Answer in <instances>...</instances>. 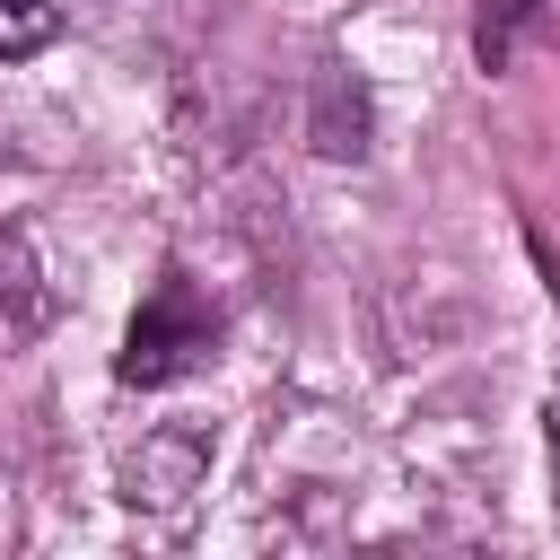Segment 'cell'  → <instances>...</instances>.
<instances>
[{
  "label": "cell",
  "mask_w": 560,
  "mask_h": 560,
  "mask_svg": "<svg viewBox=\"0 0 560 560\" xmlns=\"http://www.w3.org/2000/svg\"><path fill=\"white\" fill-rule=\"evenodd\" d=\"M306 140H315V158H368V140H376V105H368V88L341 70V61H324L315 70V88H306Z\"/></svg>",
  "instance_id": "7a4b0ae2"
},
{
  "label": "cell",
  "mask_w": 560,
  "mask_h": 560,
  "mask_svg": "<svg viewBox=\"0 0 560 560\" xmlns=\"http://www.w3.org/2000/svg\"><path fill=\"white\" fill-rule=\"evenodd\" d=\"M525 26H542V0H481V35H472L481 70H508V61H516V35H525Z\"/></svg>",
  "instance_id": "277c9868"
},
{
  "label": "cell",
  "mask_w": 560,
  "mask_h": 560,
  "mask_svg": "<svg viewBox=\"0 0 560 560\" xmlns=\"http://www.w3.org/2000/svg\"><path fill=\"white\" fill-rule=\"evenodd\" d=\"M210 350H219V315L192 298V280H184V271H166V280H158V298L131 315L114 376H122V385H175V376H192Z\"/></svg>",
  "instance_id": "6da1fadb"
},
{
  "label": "cell",
  "mask_w": 560,
  "mask_h": 560,
  "mask_svg": "<svg viewBox=\"0 0 560 560\" xmlns=\"http://www.w3.org/2000/svg\"><path fill=\"white\" fill-rule=\"evenodd\" d=\"M61 35V9L52 0H0V61H26Z\"/></svg>",
  "instance_id": "5b68a950"
},
{
  "label": "cell",
  "mask_w": 560,
  "mask_h": 560,
  "mask_svg": "<svg viewBox=\"0 0 560 560\" xmlns=\"http://www.w3.org/2000/svg\"><path fill=\"white\" fill-rule=\"evenodd\" d=\"M52 315H61V289L35 262V236L26 228H0V332L9 341H35Z\"/></svg>",
  "instance_id": "3957f363"
}]
</instances>
